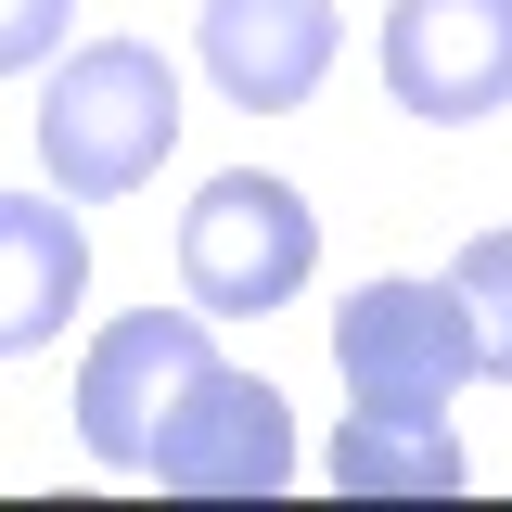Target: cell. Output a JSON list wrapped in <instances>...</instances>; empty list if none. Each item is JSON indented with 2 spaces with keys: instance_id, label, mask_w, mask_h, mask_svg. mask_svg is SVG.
Returning <instances> with one entry per match:
<instances>
[{
  "instance_id": "30bf717a",
  "label": "cell",
  "mask_w": 512,
  "mask_h": 512,
  "mask_svg": "<svg viewBox=\"0 0 512 512\" xmlns=\"http://www.w3.org/2000/svg\"><path fill=\"white\" fill-rule=\"evenodd\" d=\"M448 308H461L474 372H500V384H512V231H474V244L448 256Z\"/></svg>"
},
{
  "instance_id": "5b68a950",
  "label": "cell",
  "mask_w": 512,
  "mask_h": 512,
  "mask_svg": "<svg viewBox=\"0 0 512 512\" xmlns=\"http://www.w3.org/2000/svg\"><path fill=\"white\" fill-rule=\"evenodd\" d=\"M384 90L423 128H474L512 103V0H397L384 13Z\"/></svg>"
},
{
  "instance_id": "7a4b0ae2",
  "label": "cell",
  "mask_w": 512,
  "mask_h": 512,
  "mask_svg": "<svg viewBox=\"0 0 512 512\" xmlns=\"http://www.w3.org/2000/svg\"><path fill=\"white\" fill-rule=\"evenodd\" d=\"M320 269V205L295 180H269V167H231V180H205L180 205V295L205 320H269L295 308Z\"/></svg>"
},
{
  "instance_id": "3957f363",
  "label": "cell",
  "mask_w": 512,
  "mask_h": 512,
  "mask_svg": "<svg viewBox=\"0 0 512 512\" xmlns=\"http://www.w3.org/2000/svg\"><path fill=\"white\" fill-rule=\"evenodd\" d=\"M205 372H218L205 308H128V320H103L90 359H77V448H90L103 474H141L154 436H167V410H180Z\"/></svg>"
},
{
  "instance_id": "ba28073f",
  "label": "cell",
  "mask_w": 512,
  "mask_h": 512,
  "mask_svg": "<svg viewBox=\"0 0 512 512\" xmlns=\"http://www.w3.org/2000/svg\"><path fill=\"white\" fill-rule=\"evenodd\" d=\"M90 295V231L64 192H0V359L52 346Z\"/></svg>"
},
{
  "instance_id": "277c9868",
  "label": "cell",
  "mask_w": 512,
  "mask_h": 512,
  "mask_svg": "<svg viewBox=\"0 0 512 512\" xmlns=\"http://www.w3.org/2000/svg\"><path fill=\"white\" fill-rule=\"evenodd\" d=\"M333 372H346V410H448L474 372L448 282H359L333 308Z\"/></svg>"
},
{
  "instance_id": "8fae6325",
  "label": "cell",
  "mask_w": 512,
  "mask_h": 512,
  "mask_svg": "<svg viewBox=\"0 0 512 512\" xmlns=\"http://www.w3.org/2000/svg\"><path fill=\"white\" fill-rule=\"evenodd\" d=\"M77 26V0H0V77H26V64H52V39Z\"/></svg>"
},
{
  "instance_id": "9c48e42d",
  "label": "cell",
  "mask_w": 512,
  "mask_h": 512,
  "mask_svg": "<svg viewBox=\"0 0 512 512\" xmlns=\"http://www.w3.org/2000/svg\"><path fill=\"white\" fill-rule=\"evenodd\" d=\"M461 436H448V410H346V436H333V487L346 500H461Z\"/></svg>"
},
{
  "instance_id": "6da1fadb",
  "label": "cell",
  "mask_w": 512,
  "mask_h": 512,
  "mask_svg": "<svg viewBox=\"0 0 512 512\" xmlns=\"http://www.w3.org/2000/svg\"><path fill=\"white\" fill-rule=\"evenodd\" d=\"M180 141V77L154 39H90V52L52 64V103H39V154H52L64 205H116L167 167Z\"/></svg>"
},
{
  "instance_id": "52a82bcc",
  "label": "cell",
  "mask_w": 512,
  "mask_h": 512,
  "mask_svg": "<svg viewBox=\"0 0 512 512\" xmlns=\"http://www.w3.org/2000/svg\"><path fill=\"white\" fill-rule=\"evenodd\" d=\"M192 39H205V77L244 116H295L333 77V0H205Z\"/></svg>"
},
{
  "instance_id": "8992f818",
  "label": "cell",
  "mask_w": 512,
  "mask_h": 512,
  "mask_svg": "<svg viewBox=\"0 0 512 512\" xmlns=\"http://www.w3.org/2000/svg\"><path fill=\"white\" fill-rule=\"evenodd\" d=\"M141 474L192 487V500H269V487H295V423H282V397L256 372H205L167 410V436H154Z\"/></svg>"
}]
</instances>
